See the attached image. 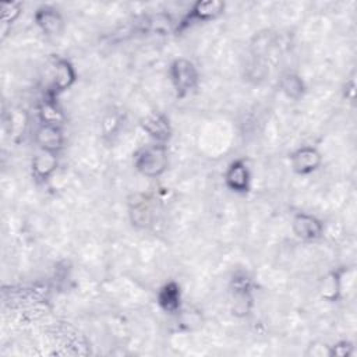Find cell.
Listing matches in <instances>:
<instances>
[{"label":"cell","instance_id":"9c48e42d","mask_svg":"<svg viewBox=\"0 0 357 357\" xmlns=\"http://www.w3.org/2000/svg\"><path fill=\"white\" fill-rule=\"evenodd\" d=\"M35 22L46 35H59L63 31V18L60 13L50 6H42L36 10Z\"/></svg>","mask_w":357,"mask_h":357},{"label":"cell","instance_id":"52a82bcc","mask_svg":"<svg viewBox=\"0 0 357 357\" xmlns=\"http://www.w3.org/2000/svg\"><path fill=\"white\" fill-rule=\"evenodd\" d=\"M291 226L294 234L303 240H315L321 237L324 230L322 223L315 216L303 212L294 216Z\"/></svg>","mask_w":357,"mask_h":357},{"label":"cell","instance_id":"9a60e30c","mask_svg":"<svg viewBox=\"0 0 357 357\" xmlns=\"http://www.w3.org/2000/svg\"><path fill=\"white\" fill-rule=\"evenodd\" d=\"M280 88L284 92V95L291 99H298L304 93V84H303L301 78L291 73L282 75Z\"/></svg>","mask_w":357,"mask_h":357},{"label":"cell","instance_id":"8fae6325","mask_svg":"<svg viewBox=\"0 0 357 357\" xmlns=\"http://www.w3.org/2000/svg\"><path fill=\"white\" fill-rule=\"evenodd\" d=\"M141 126L156 141L163 142L170 138V134H172L170 123H169V119L163 114H159V113L148 114L145 119H142Z\"/></svg>","mask_w":357,"mask_h":357},{"label":"cell","instance_id":"4fadbf2b","mask_svg":"<svg viewBox=\"0 0 357 357\" xmlns=\"http://www.w3.org/2000/svg\"><path fill=\"white\" fill-rule=\"evenodd\" d=\"M180 287L174 282L166 283L158 294V303L166 312H176L180 308Z\"/></svg>","mask_w":357,"mask_h":357},{"label":"cell","instance_id":"30bf717a","mask_svg":"<svg viewBox=\"0 0 357 357\" xmlns=\"http://www.w3.org/2000/svg\"><path fill=\"white\" fill-rule=\"evenodd\" d=\"M226 185L236 192H245L250 187V172L243 160L233 162L225 176Z\"/></svg>","mask_w":357,"mask_h":357},{"label":"cell","instance_id":"6da1fadb","mask_svg":"<svg viewBox=\"0 0 357 357\" xmlns=\"http://www.w3.org/2000/svg\"><path fill=\"white\" fill-rule=\"evenodd\" d=\"M169 163V153L165 145H151L144 148L135 158L137 170L146 177H158L166 169Z\"/></svg>","mask_w":357,"mask_h":357},{"label":"cell","instance_id":"d6986e66","mask_svg":"<svg viewBox=\"0 0 357 357\" xmlns=\"http://www.w3.org/2000/svg\"><path fill=\"white\" fill-rule=\"evenodd\" d=\"M351 350H353V346H351L349 342H340V343L332 346L328 354H329V356L346 357V356H349V354L351 353Z\"/></svg>","mask_w":357,"mask_h":357},{"label":"cell","instance_id":"e0dca14e","mask_svg":"<svg viewBox=\"0 0 357 357\" xmlns=\"http://www.w3.org/2000/svg\"><path fill=\"white\" fill-rule=\"evenodd\" d=\"M131 220L137 226H146L151 222V208L145 198L134 202L131 208Z\"/></svg>","mask_w":357,"mask_h":357},{"label":"cell","instance_id":"ac0fdd59","mask_svg":"<svg viewBox=\"0 0 357 357\" xmlns=\"http://www.w3.org/2000/svg\"><path fill=\"white\" fill-rule=\"evenodd\" d=\"M21 14V4L11 1L1 4V21L3 24H13Z\"/></svg>","mask_w":357,"mask_h":357},{"label":"cell","instance_id":"5b68a950","mask_svg":"<svg viewBox=\"0 0 357 357\" xmlns=\"http://www.w3.org/2000/svg\"><path fill=\"white\" fill-rule=\"evenodd\" d=\"M321 165V155L312 146H303L291 155L293 170L298 174H310Z\"/></svg>","mask_w":357,"mask_h":357},{"label":"cell","instance_id":"ba28073f","mask_svg":"<svg viewBox=\"0 0 357 357\" xmlns=\"http://www.w3.org/2000/svg\"><path fill=\"white\" fill-rule=\"evenodd\" d=\"M75 81V70L68 60H59L54 66L53 82L50 86V98L53 99L57 93L68 89Z\"/></svg>","mask_w":357,"mask_h":357},{"label":"cell","instance_id":"7c38bea8","mask_svg":"<svg viewBox=\"0 0 357 357\" xmlns=\"http://www.w3.org/2000/svg\"><path fill=\"white\" fill-rule=\"evenodd\" d=\"M57 153L39 151L32 159V173L38 180H46L56 170L57 166Z\"/></svg>","mask_w":357,"mask_h":357},{"label":"cell","instance_id":"2e32d148","mask_svg":"<svg viewBox=\"0 0 357 357\" xmlns=\"http://www.w3.org/2000/svg\"><path fill=\"white\" fill-rule=\"evenodd\" d=\"M39 116L42 120V124H52V126H60L63 121V113L61 110L56 106L53 99L50 98L49 100H45L40 105L39 109Z\"/></svg>","mask_w":357,"mask_h":357},{"label":"cell","instance_id":"7a4b0ae2","mask_svg":"<svg viewBox=\"0 0 357 357\" xmlns=\"http://www.w3.org/2000/svg\"><path fill=\"white\" fill-rule=\"evenodd\" d=\"M170 78L178 96H184L198 84V71L192 61L176 59L170 66Z\"/></svg>","mask_w":357,"mask_h":357},{"label":"cell","instance_id":"5bb4252c","mask_svg":"<svg viewBox=\"0 0 357 357\" xmlns=\"http://www.w3.org/2000/svg\"><path fill=\"white\" fill-rule=\"evenodd\" d=\"M340 289H342V273L339 271H333L328 276H325V279L322 280L321 294L328 301H335L340 294Z\"/></svg>","mask_w":357,"mask_h":357},{"label":"cell","instance_id":"3957f363","mask_svg":"<svg viewBox=\"0 0 357 357\" xmlns=\"http://www.w3.org/2000/svg\"><path fill=\"white\" fill-rule=\"evenodd\" d=\"M225 10V3L220 0H199L197 1L190 13L181 20V22L177 26V31H181L187 28L192 22H201V21H211L219 17Z\"/></svg>","mask_w":357,"mask_h":357},{"label":"cell","instance_id":"8992f818","mask_svg":"<svg viewBox=\"0 0 357 357\" xmlns=\"http://www.w3.org/2000/svg\"><path fill=\"white\" fill-rule=\"evenodd\" d=\"M35 141L42 151L57 153L63 148L64 137L60 126L42 124L35 134Z\"/></svg>","mask_w":357,"mask_h":357},{"label":"cell","instance_id":"277c9868","mask_svg":"<svg viewBox=\"0 0 357 357\" xmlns=\"http://www.w3.org/2000/svg\"><path fill=\"white\" fill-rule=\"evenodd\" d=\"M252 307V296L250 280L245 276L236 278L231 290V311L238 317H244Z\"/></svg>","mask_w":357,"mask_h":357}]
</instances>
